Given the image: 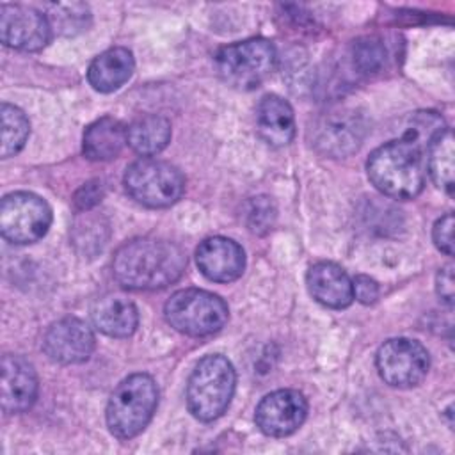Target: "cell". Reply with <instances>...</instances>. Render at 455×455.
Masks as SVG:
<instances>
[{
  "mask_svg": "<svg viewBox=\"0 0 455 455\" xmlns=\"http://www.w3.org/2000/svg\"><path fill=\"white\" fill-rule=\"evenodd\" d=\"M444 130L435 112H418L409 130L371 151L366 172L371 185L387 197L412 199L425 187V151L430 140Z\"/></svg>",
  "mask_w": 455,
  "mask_h": 455,
  "instance_id": "1",
  "label": "cell"
},
{
  "mask_svg": "<svg viewBox=\"0 0 455 455\" xmlns=\"http://www.w3.org/2000/svg\"><path fill=\"white\" fill-rule=\"evenodd\" d=\"M187 267L180 245L160 238H135L123 243L112 259L116 281L128 290H162L176 283Z\"/></svg>",
  "mask_w": 455,
  "mask_h": 455,
  "instance_id": "2",
  "label": "cell"
},
{
  "mask_svg": "<svg viewBox=\"0 0 455 455\" xmlns=\"http://www.w3.org/2000/svg\"><path fill=\"white\" fill-rule=\"evenodd\" d=\"M158 405V387L151 375L133 373L121 380L107 403V427L121 441L139 435Z\"/></svg>",
  "mask_w": 455,
  "mask_h": 455,
  "instance_id": "3",
  "label": "cell"
},
{
  "mask_svg": "<svg viewBox=\"0 0 455 455\" xmlns=\"http://www.w3.org/2000/svg\"><path fill=\"white\" fill-rule=\"evenodd\" d=\"M235 384V368L224 355H204L187 382V407L190 414L199 421L220 418L233 398Z\"/></svg>",
  "mask_w": 455,
  "mask_h": 455,
  "instance_id": "4",
  "label": "cell"
},
{
  "mask_svg": "<svg viewBox=\"0 0 455 455\" xmlns=\"http://www.w3.org/2000/svg\"><path fill=\"white\" fill-rule=\"evenodd\" d=\"M167 323L181 334L201 338L224 327L229 316L228 304L215 293L185 288L171 295L164 306Z\"/></svg>",
  "mask_w": 455,
  "mask_h": 455,
  "instance_id": "5",
  "label": "cell"
},
{
  "mask_svg": "<svg viewBox=\"0 0 455 455\" xmlns=\"http://www.w3.org/2000/svg\"><path fill=\"white\" fill-rule=\"evenodd\" d=\"M275 57V48L268 39L251 37L220 48L215 55V68L228 85L251 91L272 73Z\"/></svg>",
  "mask_w": 455,
  "mask_h": 455,
  "instance_id": "6",
  "label": "cell"
},
{
  "mask_svg": "<svg viewBox=\"0 0 455 455\" xmlns=\"http://www.w3.org/2000/svg\"><path fill=\"white\" fill-rule=\"evenodd\" d=\"M123 181L130 197L148 208H167L185 190V178L174 165L148 156L130 164Z\"/></svg>",
  "mask_w": 455,
  "mask_h": 455,
  "instance_id": "7",
  "label": "cell"
},
{
  "mask_svg": "<svg viewBox=\"0 0 455 455\" xmlns=\"http://www.w3.org/2000/svg\"><path fill=\"white\" fill-rule=\"evenodd\" d=\"M50 224L48 203L32 192H12L0 203V231L11 243H34L46 235Z\"/></svg>",
  "mask_w": 455,
  "mask_h": 455,
  "instance_id": "8",
  "label": "cell"
},
{
  "mask_svg": "<svg viewBox=\"0 0 455 455\" xmlns=\"http://www.w3.org/2000/svg\"><path fill=\"white\" fill-rule=\"evenodd\" d=\"M377 370L380 379L393 387H414L428 373V350L416 339L393 338L379 348Z\"/></svg>",
  "mask_w": 455,
  "mask_h": 455,
  "instance_id": "9",
  "label": "cell"
},
{
  "mask_svg": "<svg viewBox=\"0 0 455 455\" xmlns=\"http://www.w3.org/2000/svg\"><path fill=\"white\" fill-rule=\"evenodd\" d=\"M52 25L41 11L20 4H4L0 9V39L5 46L21 52H37L48 44Z\"/></svg>",
  "mask_w": 455,
  "mask_h": 455,
  "instance_id": "10",
  "label": "cell"
},
{
  "mask_svg": "<svg viewBox=\"0 0 455 455\" xmlns=\"http://www.w3.org/2000/svg\"><path fill=\"white\" fill-rule=\"evenodd\" d=\"M307 414V402L297 389H277L261 398L256 407V425L270 437H286L299 430Z\"/></svg>",
  "mask_w": 455,
  "mask_h": 455,
  "instance_id": "11",
  "label": "cell"
},
{
  "mask_svg": "<svg viewBox=\"0 0 455 455\" xmlns=\"http://www.w3.org/2000/svg\"><path fill=\"white\" fill-rule=\"evenodd\" d=\"M44 354L60 364H78L91 357L94 350V334L91 327L78 318H62L53 322L43 338Z\"/></svg>",
  "mask_w": 455,
  "mask_h": 455,
  "instance_id": "12",
  "label": "cell"
},
{
  "mask_svg": "<svg viewBox=\"0 0 455 455\" xmlns=\"http://www.w3.org/2000/svg\"><path fill=\"white\" fill-rule=\"evenodd\" d=\"M196 263L201 274L213 283L236 281L245 268L242 245L226 236H210L196 249Z\"/></svg>",
  "mask_w": 455,
  "mask_h": 455,
  "instance_id": "13",
  "label": "cell"
},
{
  "mask_svg": "<svg viewBox=\"0 0 455 455\" xmlns=\"http://www.w3.org/2000/svg\"><path fill=\"white\" fill-rule=\"evenodd\" d=\"M39 391L34 366L21 355L2 357V409L7 414L28 411Z\"/></svg>",
  "mask_w": 455,
  "mask_h": 455,
  "instance_id": "14",
  "label": "cell"
},
{
  "mask_svg": "<svg viewBox=\"0 0 455 455\" xmlns=\"http://www.w3.org/2000/svg\"><path fill=\"white\" fill-rule=\"evenodd\" d=\"M315 144L327 155L345 156L355 151L364 137V124L354 110L329 112L315 128Z\"/></svg>",
  "mask_w": 455,
  "mask_h": 455,
  "instance_id": "15",
  "label": "cell"
},
{
  "mask_svg": "<svg viewBox=\"0 0 455 455\" xmlns=\"http://www.w3.org/2000/svg\"><path fill=\"white\" fill-rule=\"evenodd\" d=\"M311 297L325 307L343 309L354 300V286L348 274L332 261L315 263L306 275Z\"/></svg>",
  "mask_w": 455,
  "mask_h": 455,
  "instance_id": "16",
  "label": "cell"
},
{
  "mask_svg": "<svg viewBox=\"0 0 455 455\" xmlns=\"http://www.w3.org/2000/svg\"><path fill=\"white\" fill-rule=\"evenodd\" d=\"M256 132L272 148H283L295 135V116L290 103L277 96L267 94L256 107Z\"/></svg>",
  "mask_w": 455,
  "mask_h": 455,
  "instance_id": "17",
  "label": "cell"
},
{
  "mask_svg": "<svg viewBox=\"0 0 455 455\" xmlns=\"http://www.w3.org/2000/svg\"><path fill=\"white\" fill-rule=\"evenodd\" d=\"M135 69L133 55L128 48L114 46L100 53L87 69V80L98 92H112L130 80Z\"/></svg>",
  "mask_w": 455,
  "mask_h": 455,
  "instance_id": "18",
  "label": "cell"
},
{
  "mask_svg": "<svg viewBox=\"0 0 455 455\" xmlns=\"http://www.w3.org/2000/svg\"><path fill=\"white\" fill-rule=\"evenodd\" d=\"M91 318L94 327L110 338H128L139 325L135 304L117 295L100 299L91 309Z\"/></svg>",
  "mask_w": 455,
  "mask_h": 455,
  "instance_id": "19",
  "label": "cell"
},
{
  "mask_svg": "<svg viewBox=\"0 0 455 455\" xmlns=\"http://www.w3.org/2000/svg\"><path fill=\"white\" fill-rule=\"evenodd\" d=\"M126 142V126L107 116L87 126L84 132L82 151L84 156L92 162H107L116 158Z\"/></svg>",
  "mask_w": 455,
  "mask_h": 455,
  "instance_id": "20",
  "label": "cell"
},
{
  "mask_svg": "<svg viewBox=\"0 0 455 455\" xmlns=\"http://www.w3.org/2000/svg\"><path fill=\"white\" fill-rule=\"evenodd\" d=\"M128 146L142 155L153 156L160 153L171 140V123L158 114H148L135 119L126 128Z\"/></svg>",
  "mask_w": 455,
  "mask_h": 455,
  "instance_id": "21",
  "label": "cell"
},
{
  "mask_svg": "<svg viewBox=\"0 0 455 455\" xmlns=\"http://www.w3.org/2000/svg\"><path fill=\"white\" fill-rule=\"evenodd\" d=\"M428 174L432 181L446 194H453V133L450 128L439 132L427 148Z\"/></svg>",
  "mask_w": 455,
  "mask_h": 455,
  "instance_id": "22",
  "label": "cell"
},
{
  "mask_svg": "<svg viewBox=\"0 0 455 455\" xmlns=\"http://www.w3.org/2000/svg\"><path fill=\"white\" fill-rule=\"evenodd\" d=\"M0 117H2V146H0V155L2 158H9L16 155L27 142L30 126L28 119L14 105L2 103L0 107Z\"/></svg>",
  "mask_w": 455,
  "mask_h": 455,
  "instance_id": "23",
  "label": "cell"
},
{
  "mask_svg": "<svg viewBox=\"0 0 455 455\" xmlns=\"http://www.w3.org/2000/svg\"><path fill=\"white\" fill-rule=\"evenodd\" d=\"M46 9H50L46 18L52 28L57 27L62 34H75L76 30H82L85 18H89V9L84 4H50Z\"/></svg>",
  "mask_w": 455,
  "mask_h": 455,
  "instance_id": "24",
  "label": "cell"
},
{
  "mask_svg": "<svg viewBox=\"0 0 455 455\" xmlns=\"http://www.w3.org/2000/svg\"><path fill=\"white\" fill-rule=\"evenodd\" d=\"M386 59L384 46L373 39L364 37L354 44V64L361 73H375L382 68Z\"/></svg>",
  "mask_w": 455,
  "mask_h": 455,
  "instance_id": "25",
  "label": "cell"
},
{
  "mask_svg": "<svg viewBox=\"0 0 455 455\" xmlns=\"http://www.w3.org/2000/svg\"><path fill=\"white\" fill-rule=\"evenodd\" d=\"M247 226L252 233L263 235L267 231L272 229L274 220H275V208L274 203L270 201V197L259 196V197H252L247 204Z\"/></svg>",
  "mask_w": 455,
  "mask_h": 455,
  "instance_id": "26",
  "label": "cell"
},
{
  "mask_svg": "<svg viewBox=\"0 0 455 455\" xmlns=\"http://www.w3.org/2000/svg\"><path fill=\"white\" fill-rule=\"evenodd\" d=\"M432 240L441 252L453 256V213H446L435 220L432 228Z\"/></svg>",
  "mask_w": 455,
  "mask_h": 455,
  "instance_id": "27",
  "label": "cell"
},
{
  "mask_svg": "<svg viewBox=\"0 0 455 455\" xmlns=\"http://www.w3.org/2000/svg\"><path fill=\"white\" fill-rule=\"evenodd\" d=\"M103 197V187H101V181L98 180H92V181H87L84 183L75 197H73V203H75V208L80 210V212H87L91 210L92 206H96Z\"/></svg>",
  "mask_w": 455,
  "mask_h": 455,
  "instance_id": "28",
  "label": "cell"
},
{
  "mask_svg": "<svg viewBox=\"0 0 455 455\" xmlns=\"http://www.w3.org/2000/svg\"><path fill=\"white\" fill-rule=\"evenodd\" d=\"M435 290H437V295H439V299H441L443 302H446L448 306L453 304L455 286H453V265H451V263L444 265V267L437 272Z\"/></svg>",
  "mask_w": 455,
  "mask_h": 455,
  "instance_id": "29",
  "label": "cell"
},
{
  "mask_svg": "<svg viewBox=\"0 0 455 455\" xmlns=\"http://www.w3.org/2000/svg\"><path fill=\"white\" fill-rule=\"evenodd\" d=\"M354 286V299L363 304H373L379 297V284L368 275H355L352 281Z\"/></svg>",
  "mask_w": 455,
  "mask_h": 455,
  "instance_id": "30",
  "label": "cell"
}]
</instances>
